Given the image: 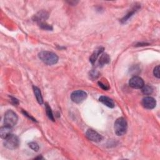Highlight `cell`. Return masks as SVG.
<instances>
[{"label":"cell","mask_w":160,"mask_h":160,"mask_svg":"<svg viewBox=\"0 0 160 160\" xmlns=\"http://www.w3.org/2000/svg\"><path fill=\"white\" fill-rule=\"evenodd\" d=\"M38 58L44 64L53 65L58 61V56L55 53L50 51H43L38 54Z\"/></svg>","instance_id":"cell-1"},{"label":"cell","mask_w":160,"mask_h":160,"mask_svg":"<svg viewBox=\"0 0 160 160\" xmlns=\"http://www.w3.org/2000/svg\"><path fill=\"white\" fill-rule=\"evenodd\" d=\"M128 124L126 120L123 118H118L115 123V131L117 135L123 136L127 133Z\"/></svg>","instance_id":"cell-2"},{"label":"cell","mask_w":160,"mask_h":160,"mask_svg":"<svg viewBox=\"0 0 160 160\" xmlns=\"http://www.w3.org/2000/svg\"><path fill=\"white\" fill-rule=\"evenodd\" d=\"M18 118L16 114L12 110H8L5 113L4 118V123L6 126L13 127L18 122Z\"/></svg>","instance_id":"cell-3"},{"label":"cell","mask_w":160,"mask_h":160,"mask_svg":"<svg viewBox=\"0 0 160 160\" xmlns=\"http://www.w3.org/2000/svg\"><path fill=\"white\" fill-rule=\"evenodd\" d=\"M19 140L18 137L15 134H11L5 139L4 146L9 150H15L19 146Z\"/></svg>","instance_id":"cell-4"},{"label":"cell","mask_w":160,"mask_h":160,"mask_svg":"<svg viewBox=\"0 0 160 160\" xmlns=\"http://www.w3.org/2000/svg\"><path fill=\"white\" fill-rule=\"evenodd\" d=\"M87 98V93L82 90L75 91L71 95V99L75 103H81Z\"/></svg>","instance_id":"cell-5"},{"label":"cell","mask_w":160,"mask_h":160,"mask_svg":"<svg viewBox=\"0 0 160 160\" xmlns=\"http://www.w3.org/2000/svg\"><path fill=\"white\" fill-rule=\"evenodd\" d=\"M86 136L87 138L94 142H100L103 140V136L98 132L92 129H89L86 132Z\"/></svg>","instance_id":"cell-6"},{"label":"cell","mask_w":160,"mask_h":160,"mask_svg":"<svg viewBox=\"0 0 160 160\" xmlns=\"http://www.w3.org/2000/svg\"><path fill=\"white\" fill-rule=\"evenodd\" d=\"M130 86L134 89H141L144 85V82L141 78L139 76H133L130 79Z\"/></svg>","instance_id":"cell-7"},{"label":"cell","mask_w":160,"mask_h":160,"mask_svg":"<svg viewBox=\"0 0 160 160\" xmlns=\"http://www.w3.org/2000/svg\"><path fill=\"white\" fill-rule=\"evenodd\" d=\"M156 102L155 99L151 96H146L142 100L143 106L148 110H151L155 108L156 106Z\"/></svg>","instance_id":"cell-8"},{"label":"cell","mask_w":160,"mask_h":160,"mask_svg":"<svg viewBox=\"0 0 160 160\" xmlns=\"http://www.w3.org/2000/svg\"><path fill=\"white\" fill-rule=\"evenodd\" d=\"M48 13L47 12V11H41L36 15H35V16L33 18V19L34 21L37 22L40 25L42 23L46 22L45 21L48 19Z\"/></svg>","instance_id":"cell-9"},{"label":"cell","mask_w":160,"mask_h":160,"mask_svg":"<svg viewBox=\"0 0 160 160\" xmlns=\"http://www.w3.org/2000/svg\"><path fill=\"white\" fill-rule=\"evenodd\" d=\"M99 101L101 102L103 104L110 108H113L115 107V102H114V101L111 98L109 97H107L105 96H101L99 97Z\"/></svg>","instance_id":"cell-10"},{"label":"cell","mask_w":160,"mask_h":160,"mask_svg":"<svg viewBox=\"0 0 160 160\" xmlns=\"http://www.w3.org/2000/svg\"><path fill=\"white\" fill-rule=\"evenodd\" d=\"M11 134H12V127L5 125L0 129V136L3 139H6Z\"/></svg>","instance_id":"cell-11"},{"label":"cell","mask_w":160,"mask_h":160,"mask_svg":"<svg viewBox=\"0 0 160 160\" xmlns=\"http://www.w3.org/2000/svg\"><path fill=\"white\" fill-rule=\"evenodd\" d=\"M103 51H104V48L103 47H99L97 49H96L93 52V53L92 54V55H91L89 58V61L92 64H94L96 61L97 58H98L99 55L103 52Z\"/></svg>","instance_id":"cell-12"},{"label":"cell","mask_w":160,"mask_h":160,"mask_svg":"<svg viewBox=\"0 0 160 160\" xmlns=\"http://www.w3.org/2000/svg\"><path fill=\"white\" fill-rule=\"evenodd\" d=\"M33 88L34 93H35V95L36 96L37 101L38 102V103L40 105H42L43 103V96L41 95L40 89L38 87L35 86H33Z\"/></svg>","instance_id":"cell-13"},{"label":"cell","mask_w":160,"mask_h":160,"mask_svg":"<svg viewBox=\"0 0 160 160\" xmlns=\"http://www.w3.org/2000/svg\"><path fill=\"white\" fill-rule=\"evenodd\" d=\"M110 62V57L107 53H103V54L99 60V66L102 67L104 65L108 64Z\"/></svg>","instance_id":"cell-14"},{"label":"cell","mask_w":160,"mask_h":160,"mask_svg":"<svg viewBox=\"0 0 160 160\" xmlns=\"http://www.w3.org/2000/svg\"><path fill=\"white\" fill-rule=\"evenodd\" d=\"M142 93L145 95H150L153 93V89L151 86L144 85L141 88Z\"/></svg>","instance_id":"cell-15"},{"label":"cell","mask_w":160,"mask_h":160,"mask_svg":"<svg viewBox=\"0 0 160 160\" xmlns=\"http://www.w3.org/2000/svg\"><path fill=\"white\" fill-rule=\"evenodd\" d=\"M46 112H47V115L48 116V117L50 119V120L54 121V118L53 116V114L52 112V110L51 109V108L49 106V105L47 103L46 104Z\"/></svg>","instance_id":"cell-16"},{"label":"cell","mask_w":160,"mask_h":160,"mask_svg":"<svg viewBox=\"0 0 160 160\" xmlns=\"http://www.w3.org/2000/svg\"><path fill=\"white\" fill-rule=\"evenodd\" d=\"M137 9H136V8H135V9H133L132 11H131L129 13H128V15H126L123 18L121 19V21L122 23H125V22H127V21H128V19L131 16H133V15L134 13V12L136 11V10H137Z\"/></svg>","instance_id":"cell-17"},{"label":"cell","mask_w":160,"mask_h":160,"mask_svg":"<svg viewBox=\"0 0 160 160\" xmlns=\"http://www.w3.org/2000/svg\"><path fill=\"white\" fill-rule=\"evenodd\" d=\"M29 146L33 150H34L35 151H38L40 149V147L38 146V144L37 143L35 142H31L28 144Z\"/></svg>","instance_id":"cell-18"},{"label":"cell","mask_w":160,"mask_h":160,"mask_svg":"<svg viewBox=\"0 0 160 160\" xmlns=\"http://www.w3.org/2000/svg\"><path fill=\"white\" fill-rule=\"evenodd\" d=\"M39 25H40L41 28H42L43 30H53L52 26L51 25L47 24L46 22L42 23L40 24Z\"/></svg>","instance_id":"cell-19"},{"label":"cell","mask_w":160,"mask_h":160,"mask_svg":"<svg viewBox=\"0 0 160 160\" xmlns=\"http://www.w3.org/2000/svg\"><path fill=\"white\" fill-rule=\"evenodd\" d=\"M99 73L96 70H92L89 73V77L93 79L98 78L99 77Z\"/></svg>","instance_id":"cell-20"},{"label":"cell","mask_w":160,"mask_h":160,"mask_svg":"<svg viewBox=\"0 0 160 160\" xmlns=\"http://www.w3.org/2000/svg\"><path fill=\"white\" fill-rule=\"evenodd\" d=\"M153 74L157 78H159V65L156 66L154 68Z\"/></svg>","instance_id":"cell-21"},{"label":"cell","mask_w":160,"mask_h":160,"mask_svg":"<svg viewBox=\"0 0 160 160\" xmlns=\"http://www.w3.org/2000/svg\"><path fill=\"white\" fill-rule=\"evenodd\" d=\"M98 85L103 89H104V90H108L110 89V86L108 85H107L103 83H102L101 82H99Z\"/></svg>","instance_id":"cell-22"},{"label":"cell","mask_w":160,"mask_h":160,"mask_svg":"<svg viewBox=\"0 0 160 160\" xmlns=\"http://www.w3.org/2000/svg\"><path fill=\"white\" fill-rule=\"evenodd\" d=\"M23 113H24V115H25V116L28 117L29 118H30L31 120H32L33 121H36V120H35V119H34L33 117H31L30 115H28V114L26 112H25V111H23Z\"/></svg>","instance_id":"cell-23"},{"label":"cell","mask_w":160,"mask_h":160,"mask_svg":"<svg viewBox=\"0 0 160 160\" xmlns=\"http://www.w3.org/2000/svg\"><path fill=\"white\" fill-rule=\"evenodd\" d=\"M12 101L13 102V103L15 105H18V101L17 99L15 98H12Z\"/></svg>","instance_id":"cell-24"}]
</instances>
